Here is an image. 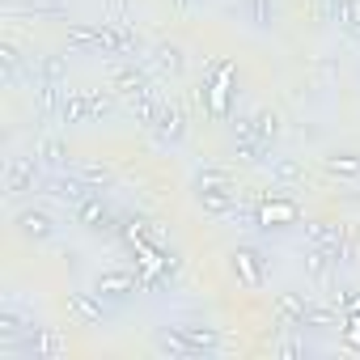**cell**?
I'll return each instance as SVG.
<instances>
[{"label": "cell", "instance_id": "1", "mask_svg": "<svg viewBox=\"0 0 360 360\" xmlns=\"http://www.w3.org/2000/svg\"><path fill=\"white\" fill-rule=\"evenodd\" d=\"M43 195H51L56 204H68V208H77L81 200H89L94 195V187L85 183V178L72 169H47V178H43Z\"/></svg>", "mask_w": 360, "mask_h": 360}, {"label": "cell", "instance_id": "2", "mask_svg": "<svg viewBox=\"0 0 360 360\" xmlns=\"http://www.w3.org/2000/svg\"><path fill=\"white\" fill-rule=\"evenodd\" d=\"M47 165L39 161V153L34 157H9V165H5V191L9 195H26V191H34V187H43V174Z\"/></svg>", "mask_w": 360, "mask_h": 360}, {"label": "cell", "instance_id": "3", "mask_svg": "<svg viewBox=\"0 0 360 360\" xmlns=\"http://www.w3.org/2000/svg\"><path fill=\"white\" fill-rule=\"evenodd\" d=\"M94 292L106 301V305H127L136 292H140V280L131 276V271H119V267H110V271H98V280H94Z\"/></svg>", "mask_w": 360, "mask_h": 360}, {"label": "cell", "instance_id": "4", "mask_svg": "<svg viewBox=\"0 0 360 360\" xmlns=\"http://www.w3.org/2000/svg\"><path fill=\"white\" fill-rule=\"evenodd\" d=\"M68 318L72 326H106L115 318V305H106L98 292H68Z\"/></svg>", "mask_w": 360, "mask_h": 360}, {"label": "cell", "instance_id": "5", "mask_svg": "<svg viewBox=\"0 0 360 360\" xmlns=\"http://www.w3.org/2000/svg\"><path fill=\"white\" fill-rule=\"evenodd\" d=\"M195 200L212 217H225V212L238 208V191L229 187V178H200V183H195Z\"/></svg>", "mask_w": 360, "mask_h": 360}, {"label": "cell", "instance_id": "6", "mask_svg": "<svg viewBox=\"0 0 360 360\" xmlns=\"http://www.w3.org/2000/svg\"><path fill=\"white\" fill-rule=\"evenodd\" d=\"M72 221L81 225V229H89V233H115L119 229V221H115V212H110V204L94 191L89 200H81L77 208H72Z\"/></svg>", "mask_w": 360, "mask_h": 360}, {"label": "cell", "instance_id": "7", "mask_svg": "<svg viewBox=\"0 0 360 360\" xmlns=\"http://www.w3.org/2000/svg\"><path fill=\"white\" fill-rule=\"evenodd\" d=\"M18 352H26L30 360H60V356L68 352V339H64L60 330H51V326H34V330L18 343Z\"/></svg>", "mask_w": 360, "mask_h": 360}, {"label": "cell", "instance_id": "8", "mask_svg": "<svg viewBox=\"0 0 360 360\" xmlns=\"http://www.w3.org/2000/svg\"><path fill=\"white\" fill-rule=\"evenodd\" d=\"M13 229H18L26 242H34V246H43V242L56 238V221H51V212H43V208H22V212L13 217Z\"/></svg>", "mask_w": 360, "mask_h": 360}, {"label": "cell", "instance_id": "9", "mask_svg": "<svg viewBox=\"0 0 360 360\" xmlns=\"http://www.w3.org/2000/svg\"><path fill=\"white\" fill-rule=\"evenodd\" d=\"M305 309H309V301L301 292H276V301H271V318H276L280 330H301L305 326Z\"/></svg>", "mask_w": 360, "mask_h": 360}, {"label": "cell", "instance_id": "10", "mask_svg": "<svg viewBox=\"0 0 360 360\" xmlns=\"http://www.w3.org/2000/svg\"><path fill=\"white\" fill-rule=\"evenodd\" d=\"M110 89L119 94V98H144V94H153V81H148V72L140 68V64H119L115 68V77H110Z\"/></svg>", "mask_w": 360, "mask_h": 360}, {"label": "cell", "instance_id": "11", "mask_svg": "<svg viewBox=\"0 0 360 360\" xmlns=\"http://www.w3.org/2000/svg\"><path fill=\"white\" fill-rule=\"evenodd\" d=\"M229 267H233L238 284H246V288H259V284H263V255H259L255 246H238V250L229 255Z\"/></svg>", "mask_w": 360, "mask_h": 360}, {"label": "cell", "instance_id": "12", "mask_svg": "<svg viewBox=\"0 0 360 360\" xmlns=\"http://www.w3.org/2000/svg\"><path fill=\"white\" fill-rule=\"evenodd\" d=\"M292 221H297V204L276 187V191H271V204L259 208V225H263V229H288Z\"/></svg>", "mask_w": 360, "mask_h": 360}, {"label": "cell", "instance_id": "13", "mask_svg": "<svg viewBox=\"0 0 360 360\" xmlns=\"http://www.w3.org/2000/svg\"><path fill=\"white\" fill-rule=\"evenodd\" d=\"M343 238H347V229H343L339 221H305V242L330 250L335 263H339V246H343Z\"/></svg>", "mask_w": 360, "mask_h": 360}, {"label": "cell", "instance_id": "14", "mask_svg": "<svg viewBox=\"0 0 360 360\" xmlns=\"http://www.w3.org/2000/svg\"><path fill=\"white\" fill-rule=\"evenodd\" d=\"M153 131H157L165 144H178V140L187 136V110H183V106H174V102H161Z\"/></svg>", "mask_w": 360, "mask_h": 360}, {"label": "cell", "instance_id": "15", "mask_svg": "<svg viewBox=\"0 0 360 360\" xmlns=\"http://www.w3.org/2000/svg\"><path fill=\"white\" fill-rule=\"evenodd\" d=\"M178 330L187 335L191 356H217V352H221V330H217V326H208V322H183Z\"/></svg>", "mask_w": 360, "mask_h": 360}, {"label": "cell", "instance_id": "16", "mask_svg": "<svg viewBox=\"0 0 360 360\" xmlns=\"http://www.w3.org/2000/svg\"><path fill=\"white\" fill-rule=\"evenodd\" d=\"M267 174H271V183H276L280 191H292V187L305 183V165H301L297 157H271V161H267Z\"/></svg>", "mask_w": 360, "mask_h": 360}, {"label": "cell", "instance_id": "17", "mask_svg": "<svg viewBox=\"0 0 360 360\" xmlns=\"http://www.w3.org/2000/svg\"><path fill=\"white\" fill-rule=\"evenodd\" d=\"M153 68H157L161 77H178V72L187 68L183 47H178V43H157V47H153Z\"/></svg>", "mask_w": 360, "mask_h": 360}, {"label": "cell", "instance_id": "18", "mask_svg": "<svg viewBox=\"0 0 360 360\" xmlns=\"http://www.w3.org/2000/svg\"><path fill=\"white\" fill-rule=\"evenodd\" d=\"M153 347L161 356H191V343H187V335L178 326H157L153 330Z\"/></svg>", "mask_w": 360, "mask_h": 360}, {"label": "cell", "instance_id": "19", "mask_svg": "<svg viewBox=\"0 0 360 360\" xmlns=\"http://www.w3.org/2000/svg\"><path fill=\"white\" fill-rule=\"evenodd\" d=\"M322 169H326L330 178H360V153H352V148L326 153V157H322Z\"/></svg>", "mask_w": 360, "mask_h": 360}, {"label": "cell", "instance_id": "20", "mask_svg": "<svg viewBox=\"0 0 360 360\" xmlns=\"http://www.w3.org/2000/svg\"><path fill=\"white\" fill-rule=\"evenodd\" d=\"M335 267H339V263H335L330 250H322V246H305V276H309L314 284H322Z\"/></svg>", "mask_w": 360, "mask_h": 360}, {"label": "cell", "instance_id": "21", "mask_svg": "<svg viewBox=\"0 0 360 360\" xmlns=\"http://www.w3.org/2000/svg\"><path fill=\"white\" fill-rule=\"evenodd\" d=\"M39 161H43L47 169H68V165H72V153H68V144H64L60 136H47V140L39 144Z\"/></svg>", "mask_w": 360, "mask_h": 360}, {"label": "cell", "instance_id": "22", "mask_svg": "<svg viewBox=\"0 0 360 360\" xmlns=\"http://www.w3.org/2000/svg\"><path fill=\"white\" fill-rule=\"evenodd\" d=\"M60 123H89V89H72L64 94V106H60Z\"/></svg>", "mask_w": 360, "mask_h": 360}, {"label": "cell", "instance_id": "23", "mask_svg": "<svg viewBox=\"0 0 360 360\" xmlns=\"http://www.w3.org/2000/svg\"><path fill=\"white\" fill-rule=\"evenodd\" d=\"M119 110V94L106 85V89H89V123H102Z\"/></svg>", "mask_w": 360, "mask_h": 360}, {"label": "cell", "instance_id": "24", "mask_svg": "<svg viewBox=\"0 0 360 360\" xmlns=\"http://www.w3.org/2000/svg\"><path fill=\"white\" fill-rule=\"evenodd\" d=\"M77 174L85 178L94 191H102V187H110V183H115V169H110L106 161H81V165H77Z\"/></svg>", "mask_w": 360, "mask_h": 360}, {"label": "cell", "instance_id": "25", "mask_svg": "<svg viewBox=\"0 0 360 360\" xmlns=\"http://www.w3.org/2000/svg\"><path fill=\"white\" fill-rule=\"evenodd\" d=\"M250 123H255V136H259L263 144H271V140L280 136V115H276V110H267V106H263V110H255V115H250Z\"/></svg>", "mask_w": 360, "mask_h": 360}, {"label": "cell", "instance_id": "26", "mask_svg": "<svg viewBox=\"0 0 360 360\" xmlns=\"http://www.w3.org/2000/svg\"><path fill=\"white\" fill-rule=\"evenodd\" d=\"M98 39H102V26H68V47L77 51H98Z\"/></svg>", "mask_w": 360, "mask_h": 360}, {"label": "cell", "instance_id": "27", "mask_svg": "<svg viewBox=\"0 0 360 360\" xmlns=\"http://www.w3.org/2000/svg\"><path fill=\"white\" fill-rule=\"evenodd\" d=\"M305 326H309V330H330V326H339V314H335L330 305H314V301H309ZM305 326H301V330H305Z\"/></svg>", "mask_w": 360, "mask_h": 360}, {"label": "cell", "instance_id": "28", "mask_svg": "<svg viewBox=\"0 0 360 360\" xmlns=\"http://www.w3.org/2000/svg\"><path fill=\"white\" fill-rule=\"evenodd\" d=\"M39 77L43 81H64L68 77V60L64 56H43L39 60Z\"/></svg>", "mask_w": 360, "mask_h": 360}, {"label": "cell", "instance_id": "29", "mask_svg": "<svg viewBox=\"0 0 360 360\" xmlns=\"http://www.w3.org/2000/svg\"><path fill=\"white\" fill-rule=\"evenodd\" d=\"M0 64H5V81L18 77V68H22V51H18V43H5V47H0Z\"/></svg>", "mask_w": 360, "mask_h": 360}, {"label": "cell", "instance_id": "30", "mask_svg": "<svg viewBox=\"0 0 360 360\" xmlns=\"http://www.w3.org/2000/svg\"><path fill=\"white\" fill-rule=\"evenodd\" d=\"M242 5L250 9L255 26H271V0H242Z\"/></svg>", "mask_w": 360, "mask_h": 360}, {"label": "cell", "instance_id": "31", "mask_svg": "<svg viewBox=\"0 0 360 360\" xmlns=\"http://www.w3.org/2000/svg\"><path fill=\"white\" fill-rule=\"evenodd\" d=\"M314 347L305 343V339H284V343H276V356H309Z\"/></svg>", "mask_w": 360, "mask_h": 360}, {"label": "cell", "instance_id": "32", "mask_svg": "<svg viewBox=\"0 0 360 360\" xmlns=\"http://www.w3.org/2000/svg\"><path fill=\"white\" fill-rule=\"evenodd\" d=\"M343 309L347 314H360V292H343Z\"/></svg>", "mask_w": 360, "mask_h": 360}, {"label": "cell", "instance_id": "33", "mask_svg": "<svg viewBox=\"0 0 360 360\" xmlns=\"http://www.w3.org/2000/svg\"><path fill=\"white\" fill-rule=\"evenodd\" d=\"M347 39H352L356 47H360V22H352V26H347Z\"/></svg>", "mask_w": 360, "mask_h": 360}, {"label": "cell", "instance_id": "34", "mask_svg": "<svg viewBox=\"0 0 360 360\" xmlns=\"http://www.w3.org/2000/svg\"><path fill=\"white\" fill-rule=\"evenodd\" d=\"M174 5H178V9H187V5H195V0H174Z\"/></svg>", "mask_w": 360, "mask_h": 360}, {"label": "cell", "instance_id": "35", "mask_svg": "<svg viewBox=\"0 0 360 360\" xmlns=\"http://www.w3.org/2000/svg\"><path fill=\"white\" fill-rule=\"evenodd\" d=\"M352 200H356V204H360V195H352Z\"/></svg>", "mask_w": 360, "mask_h": 360}]
</instances>
